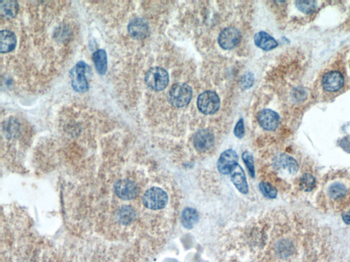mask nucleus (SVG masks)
<instances>
[{"mask_svg": "<svg viewBox=\"0 0 350 262\" xmlns=\"http://www.w3.org/2000/svg\"><path fill=\"white\" fill-rule=\"evenodd\" d=\"M128 32L132 38L138 40L143 39L149 34V24L143 18L134 19L128 26Z\"/></svg>", "mask_w": 350, "mask_h": 262, "instance_id": "ddd939ff", "label": "nucleus"}, {"mask_svg": "<svg viewBox=\"0 0 350 262\" xmlns=\"http://www.w3.org/2000/svg\"><path fill=\"white\" fill-rule=\"evenodd\" d=\"M342 219L343 222L347 225H350V213H345L342 214Z\"/></svg>", "mask_w": 350, "mask_h": 262, "instance_id": "cd10ccee", "label": "nucleus"}, {"mask_svg": "<svg viewBox=\"0 0 350 262\" xmlns=\"http://www.w3.org/2000/svg\"><path fill=\"white\" fill-rule=\"evenodd\" d=\"M347 193V187L340 182H335V183L331 184L328 189V196L334 200L345 197Z\"/></svg>", "mask_w": 350, "mask_h": 262, "instance_id": "aec40b11", "label": "nucleus"}, {"mask_svg": "<svg viewBox=\"0 0 350 262\" xmlns=\"http://www.w3.org/2000/svg\"><path fill=\"white\" fill-rule=\"evenodd\" d=\"M118 219L120 222L124 224H128L133 222L134 219H136V213L134 209L130 206H123L120 209L118 213Z\"/></svg>", "mask_w": 350, "mask_h": 262, "instance_id": "4be33fe9", "label": "nucleus"}, {"mask_svg": "<svg viewBox=\"0 0 350 262\" xmlns=\"http://www.w3.org/2000/svg\"><path fill=\"white\" fill-rule=\"evenodd\" d=\"M168 195L164 190L159 187H152L144 194L143 204L148 209L158 211L164 208L168 203Z\"/></svg>", "mask_w": 350, "mask_h": 262, "instance_id": "f03ea898", "label": "nucleus"}, {"mask_svg": "<svg viewBox=\"0 0 350 262\" xmlns=\"http://www.w3.org/2000/svg\"><path fill=\"white\" fill-rule=\"evenodd\" d=\"M95 68L97 73L104 75L108 69V57L106 51L104 49H99L95 51L93 55Z\"/></svg>", "mask_w": 350, "mask_h": 262, "instance_id": "a211bd4d", "label": "nucleus"}, {"mask_svg": "<svg viewBox=\"0 0 350 262\" xmlns=\"http://www.w3.org/2000/svg\"><path fill=\"white\" fill-rule=\"evenodd\" d=\"M237 152L232 149H227L222 153L217 161V167L220 173L223 175L230 174L238 163Z\"/></svg>", "mask_w": 350, "mask_h": 262, "instance_id": "6e6552de", "label": "nucleus"}, {"mask_svg": "<svg viewBox=\"0 0 350 262\" xmlns=\"http://www.w3.org/2000/svg\"><path fill=\"white\" fill-rule=\"evenodd\" d=\"M114 192L120 199L132 200L139 195V189L137 184L132 180H120L114 185Z\"/></svg>", "mask_w": 350, "mask_h": 262, "instance_id": "0eeeda50", "label": "nucleus"}, {"mask_svg": "<svg viewBox=\"0 0 350 262\" xmlns=\"http://www.w3.org/2000/svg\"><path fill=\"white\" fill-rule=\"evenodd\" d=\"M254 79L253 73H248L244 75L241 80V87L243 90L250 89L254 84Z\"/></svg>", "mask_w": 350, "mask_h": 262, "instance_id": "a878e982", "label": "nucleus"}, {"mask_svg": "<svg viewBox=\"0 0 350 262\" xmlns=\"http://www.w3.org/2000/svg\"><path fill=\"white\" fill-rule=\"evenodd\" d=\"M145 82L153 90H164L169 83L168 72L161 67L151 68L146 73Z\"/></svg>", "mask_w": 350, "mask_h": 262, "instance_id": "7ed1b4c3", "label": "nucleus"}, {"mask_svg": "<svg viewBox=\"0 0 350 262\" xmlns=\"http://www.w3.org/2000/svg\"><path fill=\"white\" fill-rule=\"evenodd\" d=\"M235 137L238 139H242L245 135L244 122L242 118L238 120L234 129Z\"/></svg>", "mask_w": 350, "mask_h": 262, "instance_id": "bb28decb", "label": "nucleus"}, {"mask_svg": "<svg viewBox=\"0 0 350 262\" xmlns=\"http://www.w3.org/2000/svg\"><path fill=\"white\" fill-rule=\"evenodd\" d=\"M198 110L205 115H213L216 113L221 107V99L213 91L207 90L198 97Z\"/></svg>", "mask_w": 350, "mask_h": 262, "instance_id": "20e7f679", "label": "nucleus"}, {"mask_svg": "<svg viewBox=\"0 0 350 262\" xmlns=\"http://www.w3.org/2000/svg\"><path fill=\"white\" fill-rule=\"evenodd\" d=\"M181 218L183 226L188 230H191L199 221V214L192 207H186L182 212Z\"/></svg>", "mask_w": 350, "mask_h": 262, "instance_id": "f3484780", "label": "nucleus"}, {"mask_svg": "<svg viewBox=\"0 0 350 262\" xmlns=\"http://www.w3.org/2000/svg\"><path fill=\"white\" fill-rule=\"evenodd\" d=\"M273 165L277 170L287 171L292 176L297 174L299 171V164L297 161L285 153H280L274 157Z\"/></svg>", "mask_w": 350, "mask_h": 262, "instance_id": "9d476101", "label": "nucleus"}, {"mask_svg": "<svg viewBox=\"0 0 350 262\" xmlns=\"http://www.w3.org/2000/svg\"><path fill=\"white\" fill-rule=\"evenodd\" d=\"M231 181L234 184L235 188L240 193L243 194L248 193L249 189L246 175H245L244 171L243 170L242 167L240 165L237 164L233 168L232 172L231 173Z\"/></svg>", "mask_w": 350, "mask_h": 262, "instance_id": "4468645a", "label": "nucleus"}, {"mask_svg": "<svg viewBox=\"0 0 350 262\" xmlns=\"http://www.w3.org/2000/svg\"><path fill=\"white\" fill-rule=\"evenodd\" d=\"M345 79L339 71H330L325 74L322 79V86L329 92H337L343 86Z\"/></svg>", "mask_w": 350, "mask_h": 262, "instance_id": "f8f14e48", "label": "nucleus"}, {"mask_svg": "<svg viewBox=\"0 0 350 262\" xmlns=\"http://www.w3.org/2000/svg\"><path fill=\"white\" fill-rule=\"evenodd\" d=\"M254 41L256 46L264 51H271L278 46V42L268 33L260 31L254 35Z\"/></svg>", "mask_w": 350, "mask_h": 262, "instance_id": "2eb2a0df", "label": "nucleus"}, {"mask_svg": "<svg viewBox=\"0 0 350 262\" xmlns=\"http://www.w3.org/2000/svg\"><path fill=\"white\" fill-rule=\"evenodd\" d=\"M257 120L260 127L268 131H275L280 123L279 114L270 109L260 111L258 113Z\"/></svg>", "mask_w": 350, "mask_h": 262, "instance_id": "1a4fd4ad", "label": "nucleus"}, {"mask_svg": "<svg viewBox=\"0 0 350 262\" xmlns=\"http://www.w3.org/2000/svg\"><path fill=\"white\" fill-rule=\"evenodd\" d=\"M192 98V89L187 83H176L169 90L168 101L175 108H184L191 102Z\"/></svg>", "mask_w": 350, "mask_h": 262, "instance_id": "f257e3e1", "label": "nucleus"}, {"mask_svg": "<svg viewBox=\"0 0 350 262\" xmlns=\"http://www.w3.org/2000/svg\"><path fill=\"white\" fill-rule=\"evenodd\" d=\"M19 11L18 3L15 1H3L0 3V14L5 19L14 18Z\"/></svg>", "mask_w": 350, "mask_h": 262, "instance_id": "6ab92c4d", "label": "nucleus"}, {"mask_svg": "<svg viewBox=\"0 0 350 262\" xmlns=\"http://www.w3.org/2000/svg\"><path fill=\"white\" fill-rule=\"evenodd\" d=\"M89 68V65L84 62L80 61L72 69L70 73L72 87L77 92L83 93L89 90V84L85 77V73Z\"/></svg>", "mask_w": 350, "mask_h": 262, "instance_id": "39448f33", "label": "nucleus"}, {"mask_svg": "<svg viewBox=\"0 0 350 262\" xmlns=\"http://www.w3.org/2000/svg\"><path fill=\"white\" fill-rule=\"evenodd\" d=\"M242 159L246 167L247 170L248 171L249 174L251 176L252 178L255 177V168H254V162L253 156L251 153L246 151L242 154Z\"/></svg>", "mask_w": 350, "mask_h": 262, "instance_id": "393cba45", "label": "nucleus"}, {"mask_svg": "<svg viewBox=\"0 0 350 262\" xmlns=\"http://www.w3.org/2000/svg\"><path fill=\"white\" fill-rule=\"evenodd\" d=\"M260 193L268 199H275L278 195L277 189L267 182H260L258 184Z\"/></svg>", "mask_w": 350, "mask_h": 262, "instance_id": "5701e85b", "label": "nucleus"}, {"mask_svg": "<svg viewBox=\"0 0 350 262\" xmlns=\"http://www.w3.org/2000/svg\"><path fill=\"white\" fill-rule=\"evenodd\" d=\"M214 135L207 129H201L196 132L194 137V146L199 152H205L213 146Z\"/></svg>", "mask_w": 350, "mask_h": 262, "instance_id": "9b49d317", "label": "nucleus"}, {"mask_svg": "<svg viewBox=\"0 0 350 262\" xmlns=\"http://www.w3.org/2000/svg\"><path fill=\"white\" fill-rule=\"evenodd\" d=\"M316 179L314 175L306 173L300 178L299 186L301 189L304 192H311L315 189L316 186Z\"/></svg>", "mask_w": 350, "mask_h": 262, "instance_id": "412c9836", "label": "nucleus"}, {"mask_svg": "<svg viewBox=\"0 0 350 262\" xmlns=\"http://www.w3.org/2000/svg\"><path fill=\"white\" fill-rule=\"evenodd\" d=\"M295 5L299 11L305 14H311L314 13L318 7V3L315 1H297Z\"/></svg>", "mask_w": 350, "mask_h": 262, "instance_id": "b1692460", "label": "nucleus"}, {"mask_svg": "<svg viewBox=\"0 0 350 262\" xmlns=\"http://www.w3.org/2000/svg\"><path fill=\"white\" fill-rule=\"evenodd\" d=\"M17 45V37L10 30H3L0 33V51L9 53L15 49Z\"/></svg>", "mask_w": 350, "mask_h": 262, "instance_id": "dca6fc26", "label": "nucleus"}, {"mask_svg": "<svg viewBox=\"0 0 350 262\" xmlns=\"http://www.w3.org/2000/svg\"><path fill=\"white\" fill-rule=\"evenodd\" d=\"M242 39V34L238 29L230 27L224 29L218 36V44L225 50L236 47Z\"/></svg>", "mask_w": 350, "mask_h": 262, "instance_id": "423d86ee", "label": "nucleus"}]
</instances>
